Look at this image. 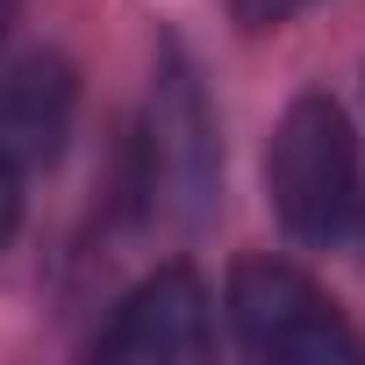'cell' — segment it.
Returning a JSON list of instances; mask_svg holds the SVG:
<instances>
[{"mask_svg":"<svg viewBox=\"0 0 365 365\" xmlns=\"http://www.w3.org/2000/svg\"><path fill=\"white\" fill-rule=\"evenodd\" d=\"M265 194L294 244L344 237V222L358 208V136L329 93H301L279 115L272 150H265Z\"/></svg>","mask_w":365,"mask_h":365,"instance_id":"6da1fadb","label":"cell"},{"mask_svg":"<svg viewBox=\"0 0 365 365\" xmlns=\"http://www.w3.org/2000/svg\"><path fill=\"white\" fill-rule=\"evenodd\" d=\"M230 329L251 358H279V365H351V358H365V336L336 315V301L279 258H244L230 272Z\"/></svg>","mask_w":365,"mask_h":365,"instance_id":"7a4b0ae2","label":"cell"},{"mask_svg":"<svg viewBox=\"0 0 365 365\" xmlns=\"http://www.w3.org/2000/svg\"><path fill=\"white\" fill-rule=\"evenodd\" d=\"M143 150H150V194L172 201L179 222H201L215 201V122H208V101H201L194 65L179 43H165V58H158Z\"/></svg>","mask_w":365,"mask_h":365,"instance_id":"3957f363","label":"cell"},{"mask_svg":"<svg viewBox=\"0 0 365 365\" xmlns=\"http://www.w3.org/2000/svg\"><path fill=\"white\" fill-rule=\"evenodd\" d=\"M215 344L208 329V287L194 265H165L150 272L143 287L122 294L115 322L101 329V358H136V365H158V358H201Z\"/></svg>","mask_w":365,"mask_h":365,"instance_id":"277c9868","label":"cell"},{"mask_svg":"<svg viewBox=\"0 0 365 365\" xmlns=\"http://www.w3.org/2000/svg\"><path fill=\"white\" fill-rule=\"evenodd\" d=\"M72 122V65L65 58H22L0 72V158L15 172L58 158Z\"/></svg>","mask_w":365,"mask_h":365,"instance_id":"5b68a950","label":"cell"},{"mask_svg":"<svg viewBox=\"0 0 365 365\" xmlns=\"http://www.w3.org/2000/svg\"><path fill=\"white\" fill-rule=\"evenodd\" d=\"M294 8H308V0H237V22L244 29H279Z\"/></svg>","mask_w":365,"mask_h":365,"instance_id":"8992f818","label":"cell"},{"mask_svg":"<svg viewBox=\"0 0 365 365\" xmlns=\"http://www.w3.org/2000/svg\"><path fill=\"white\" fill-rule=\"evenodd\" d=\"M15 222H22V172L0 158V244L15 237Z\"/></svg>","mask_w":365,"mask_h":365,"instance_id":"52a82bcc","label":"cell"},{"mask_svg":"<svg viewBox=\"0 0 365 365\" xmlns=\"http://www.w3.org/2000/svg\"><path fill=\"white\" fill-rule=\"evenodd\" d=\"M8 22H15V0H0V29H8Z\"/></svg>","mask_w":365,"mask_h":365,"instance_id":"ba28073f","label":"cell"}]
</instances>
